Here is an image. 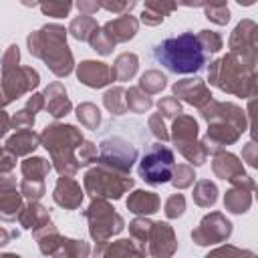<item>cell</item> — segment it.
<instances>
[{
	"instance_id": "cell-1",
	"label": "cell",
	"mask_w": 258,
	"mask_h": 258,
	"mask_svg": "<svg viewBox=\"0 0 258 258\" xmlns=\"http://www.w3.org/2000/svg\"><path fill=\"white\" fill-rule=\"evenodd\" d=\"M153 54L159 64L175 75H191L206 64V54L194 32H181L177 36L161 40L155 46Z\"/></svg>"
},
{
	"instance_id": "cell-2",
	"label": "cell",
	"mask_w": 258,
	"mask_h": 258,
	"mask_svg": "<svg viewBox=\"0 0 258 258\" xmlns=\"http://www.w3.org/2000/svg\"><path fill=\"white\" fill-rule=\"evenodd\" d=\"M30 54L42 58L56 77H67L73 71V54L67 46V30L58 24H46L28 36Z\"/></svg>"
},
{
	"instance_id": "cell-3",
	"label": "cell",
	"mask_w": 258,
	"mask_h": 258,
	"mask_svg": "<svg viewBox=\"0 0 258 258\" xmlns=\"http://www.w3.org/2000/svg\"><path fill=\"white\" fill-rule=\"evenodd\" d=\"M40 141L50 151L54 169L60 175L77 173L81 165H79V159L75 157V149L83 143V133L77 127L64 125V123L46 125L44 131L40 133Z\"/></svg>"
},
{
	"instance_id": "cell-4",
	"label": "cell",
	"mask_w": 258,
	"mask_h": 258,
	"mask_svg": "<svg viewBox=\"0 0 258 258\" xmlns=\"http://www.w3.org/2000/svg\"><path fill=\"white\" fill-rule=\"evenodd\" d=\"M254 62L236 54H226L210 67V83L226 93L246 97L254 93Z\"/></svg>"
},
{
	"instance_id": "cell-5",
	"label": "cell",
	"mask_w": 258,
	"mask_h": 258,
	"mask_svg": "<svg viewBox=\"0 0 258 258\" xmlns=\"http://www.w3.org/2000/svg\"><path fill=\"white\" fill-rule=\"evenodd\" d=\"M129 187H133V179L121 175L109 167H93L85 173V189L97 200H119Z\"/></svg>"
},
{
	"instance_id": "cell-6",
	"label": "cell",
	"mask_w": 258,
	"mask_h": 258,
	"mask_svg": "<svg viewBox=\"0 0 258 258\" xmlns=\"http://www.w3.org/2000/svg\"><path fill=\"white\" fill-rule=\"evenodd\" d=\"M173 151L161 143L149 145L139 161V177L149 185H159L171 179L173 173Z\"/></svg>"
},
{
	"instance_id": "cell-7",
	"label": "cell",
	"mask_w": 258,
	"mask_h": 258,
	"mask_svg": "<svg viewBox=\"0 0 258 258\" xmlns=\"http://www.w3.org/2000/svg\"><path fill=\"white\" fill-rule=\"evenodd\" d=\"M85 218L89 220V232L97 244H105L111 236L123 230V218L111 208L105 200H93L91 206L85 210Z\"/></svg>"
},
{
	"instance_id": "cell-8",
	"label": "cell",
	"mask_w": 258,
	"mask_h": 258,
	"mask_svg": "<svg viewBox=\"0 0 258 258\" xmlns=\"http://www.w3.org/2000/svg\"><path fill=\"white\" fill-rule=\"evenodd\" d=\"M137 159V149L127 139L115 135L107 137L99 145V161L103 167H109L121 175H129L133 161Z\"/></svg>"
},
{
	"instance_id": "cell-9",
	"label": "cell",
	"mask_w": 258,
	"mask_h": 258,
	"mask_svg": "<svg viewBox=\"0 0 258 258\" xmlns=\"http://www.w3.org/2000/svg\"><path fill=\"white\" fill-rule=\"evenodd\" d=\"M40 252L52 258H87L89 254V244L83 240H71L58 236L56 228H50L42 234L36 236Z\"/></svg>"
},
{
	"instance_id": "cell-10",
	"label": "cell",
	"mask_w": 258,
	"mask_h": 258,
	"mask_svg": "<svg viewBox=\"0 0 258 258\" xmlns=\"http://www.w3.org/2000/svg\"><path fill=\"white\" fill-rule=\"evenodd\" d=\"M40 83V77L34 69L30 67H14L2 73V93L6 97V101H14L20 99L24 93L32 91L36 85Z\"/></svg>"
},
{
	"instance_id": "cell-11",
	"label": "cell",
	"mask_w": 258,
	"mask_h": 258,
	"mask_svg": "<svg viewBox=\"0 0 258 258\" xmlns=\"http://www.w3.org/2000/svg\"><path fill=\"white\" fill-rule=\"evenodd\" d=\"M230 234H232V224L222 214L214 212L200 222V226L191 232V238L196 244L208 246V244H216V242L226 240Z\"/></svg>"
},
{
	"instance_id": "cell-12",
	"label": "cell",
	"mask_w": 258,
	"mask_h": 258,
	"mask_svg": "<svg viewBox=\"0 0 258 258\" xmlns=\"http://www.w3.org/2000/svg\"><path fill=\"white\" fill-rule=\"evenodd\" d=\"M232 54H240L246 60H256V24L252 20H242L230 38Z\"/></svg>"
},
{
	"instance_id": "cell-13",
	"label": "cell",
	"mask_w": 258,
	"mask_h": 258,
	"mask_svg": "<svg viewBox=\"0 0 258 258\" xmlns=\"http://www.w3.org/2000/svg\"><path fill=\"white\" fill-rule=\"evenodd\" d=\"M147 242H149V254L155 258H169L177 248L175 234H173L171 226L165 222H153L151 224Z\"/></svg>"
},
{
	"instance_id": "cell-14",
	"label": "cell",
	"mask_w": 258,
	"mask_h": 258,
	"mask_svg": "<svg viewBox=\"0 0 258 258\" xmlns=\"http://www.w3.org/2000/svg\"><path fill=\"white\" fill-rule=\"evenodd\" d=\"M22 210V198L16 191V181L10 173H0V218L10 222Z\"/></svg>"
},
{
	"instance_id": "cell-15",
	"label": "cell",
	"mask_w": 258,
	"mask_h": 258,
	"mask_svg": "<svg viewBox=\"0 0 258 258\" xmlns=\"http://www.w3.org/2000/svg\"><path fill=\"white\" fill-rule=\"evenodd\" d=\"M77 77L83 85H87L91 89H101L113 81L111 67L105 62H97V60H83L77 67Z\"/></svg>"
},
{
	"instance_id": "cell-16",
	"label": "cell",
	"mask_w": 258,
	"mask_h": 258,
	"mask_svg": "<svg viewBox=\"0 0 258 258\" xmlns=\"http://www.w3.org/2000/svg\"><path fill=\"white\" fill-rule=\"evenodd\" d=\"M173 93L177 97H181L185 103L196 105L200 109L206 107V103L212 101V93L208 91V87L204 85L202 79H185L173 85Z\"/></svg>"
},
{
	"instance_id": "cell-17",
	"label": "cell",
	"mask_w": 258,
	"mask_h": 258,
	"mask_svg": "<svg viewBox=\"0 0 258 258\" xmlns=\"http://www.w3.org/2000/svg\"><path fill=\"white\" fill-rule=\"evenodd\" d=\"M18 220H20V224H22L24 228L32 230L34 238H36L38 234H42V232L54 228V224H52L50 218H48L46 208L40 206V204H36V202H30L26 208H22L20 214H18Z\"/></svg>"
},
{
	"instance_id": "cell-18",
	"label": "cell",
	"mask_w": 258,
	"mask_h": 258,
	"mask_svg": "<svg viewBox=\"0 0 258 258\" xmlns=\"http://www.w3.org/2000/svg\"><path fill=\"white\" fill-rule=\"evenodd\" d=\"M212 165H214V171H216L218 177L228 179V181H232L234 185H242V183L250 181V177L244 175L242 163H240L238 157L232 155V153H218Z\"/></svg>"
},
{
	"instance_id": "cell-19",
	"label": "cell",
	"mask_w": 258,
	"mask_h": 258,
	"mask_svg": "<svg viewBox=\"0 0 258 258\" xmlns=\"http://www.w3.org/2000/svg\"><path fill=\"white\" fill-rule=\"evenodd\" d=\"M137 26H139V22H137L135 16H131V14H121V16H117V18L109 20L101 30H103V34H105L113 44H117V42H125V40H129V38H133L135 32H137Z\"/></svg>"
},
{
	"instance_id": "cell-20",
	"label": "cell",
	"mask_w": 258,
	"mask_h": 258,
	"mask_svg": "<svg viewBox=\"0 0 258 258\" xmlns=\"http://www.w3.org/2000/svg\"><path fill=\"white\" fill-rule=\"evenodd\" d=\"M52 198L64 210H77L81 206V202H83V191H81V185L73 177L62 175V177H58V181L54 185Z\"/></svg>"
},
{
	"instance_id": "cell-21",
	"label": "cell",
	"mask_w": 258,
	"mask_h": 258,
	"mask_svg": "<svg viewBox=\"0 0 258 258\" xmlns=\"http://www.w3.org/2000/svg\"><path fill=\"white\" fill-rule=\"evenodd\" d=\"M145 248H141L135 240H117L111 244H99V248H95V254L101 258H143L145 256Z\"/></svg>"
},
{
	"instance_id": "cell-22",
	"label": "cell",
	"mask_w": 258,
	"mask_h": 258,
	"mask_svg": "<svg viewBox=\"0 0 258 258\" xmlns=\"http://www.w3.org/2000/svg\"><path fill=\"white\" fill-rule=\"evenodd\" d=\"M44 99H46V111L52 117H64L71 111V101L67 97V91L60 83H52L46 87L44 91Z\"/></svg>"
},
{
	"instance_id": "cell-23",
	"label": "cell",
	"mask_w": 258,
	"mask_h": 258,
	"mask_svg": "<svg viewBox=\"0 0 258 258\" xmlns=\"http://www.w3.org/2000/svg\"><path fill=\"white\" fill-rule=\"evenodd\" d=\"M38 141H40V135H36L32 129H22V131H16L6 141L4 149H8L12 155H28L38 147Z\"/></svg>"
},
{
	"instance_id": "cell-24",
	"label": "cell",
	"mask_w": 258,
	"mask_h": 258,
	"mask_svg": "<svg viewBox=\"0 0 258 258\" xmlns=\"http://www.w3.org/2000/svg\"><path fill=\"white\" fill-rule=\"evenodd\" d=\"M127 208L133 214H155L159 210V198L153 191L135 189L127 200Z\"/></svg>"
},
{
	"instance_id": "cell-25",
	"label": "cell",
	"mask_w": 258,
	"mask_h": 258,
	"mask_svg": "<svg viewBox=\"0 0 258 258\" xmlns=\"http://www.w3.org/2000/svg\"><path fill=\"white\" fill-rule=\"evenodd\" d=\"M196 135H198V123H196V119L194 117H187V115H177V119L173 121V133H171L175 145L196 141Z\"/></svg>"
},
{
	"instance_id": "cell-26",
	"label": "cell",
	"mask_w": 258,
	"mask_h": 258,
	"mask_svg": "<svg viewBox=\"0 0 258 258\" xmlns=\"http://www.w3.org/2000/svg\"><path fill=\"white\" fill-rule=\"evenodd\" d=\"M175 8H177V4H173V2H145L141 22H145L147 26H155V24L163 22V18Z\"/></svg>"
},
{
	"instance_id": "cell-27",
	"label": "cell",
	"mask_w": 258,
	"mask_h": 258,
	"mask_svg": "<svg viewBox=\"0 0 258 258\" xmlns=\"http://www.w3.org/2000/svg\"><path fill=\"white\" fill-rule=\"evenodd\" d=\"M137 73V56L133 52H123L117 56L115 64L111 67L113 81H129Z\"/></svg>"
},
{
	"instance_id": "cell-28",
	"label": "cell",
	"mask_w": 258,
	"mask_h": 258,
	"mask_svg": "<svg viewBox=\"0 0 258 258\" xmlns=\"http://www.w3.org/2000/svg\"><path fill=\"white\" fill-rule=\"evenodd\" d=\"M97 30H99L97 20H95L93 16H85V14H81L79 18H75V20L69 24V32H71L77 40H83V42H89Z\"/></svg>"
},
{
	"instance_id": "cell-29",
	"label": "cell",
	"mask_w": 258,
	"mask_h": 258,
	"mask_svg": "<svg viewBox=\"0 0 258 258\" xmlns=\"http://www.w3.org/2000/svg\"><path fill=\"white\" fill-rule=\"evenodd\" d=\"M50 167L52 165L44 157H28L20 165V169L24 173V179H42V181H44V175H48Z\"/></svg>"
},
{
	"instance_id": "cell-30",
	"label": "cell",
	"mask_w": 258,
	"mask_h": 258,
	"mask_svg": "<svg viewBox=\"0 0 258 258\" xmlns=\"http://www.w3.org/2000/svg\"><path fill=\"white\" fill-rule=\"evenodd\" d=\"M224 206H226L230 212H234V214H244V212L248 210V206H250V194H248L246 189H242V185H234V187L226 194Z\"/></svg>"
},
{
	"instance_id": "cell-31",
	"label": "cell",
	"mask_w": 258,
	"mask_h": 258,
	"mask_svg": "<svg viewBox=\"0 0 258 258\" xmlns=\"http://www.w3.org/2000/svg\"><path fill=\"white\" fill-rule=\"evenodd\" d=\"M216 200H218V187H216V183H212L208 179H202V181L196 183V187H194V202L198 206L210 208V206L216 204Z\"/></svg>"
},
{
	"instance_id": "cell-32",
	"label": "cell",
	"mask_w": 258,
	"mask_h": 258,
	"mask_svg": "<svg viewBox=\"0 0 258 258\" xmlns=\"http://www.w3.org/2000/svg\"><path fill=\"white\" fill-rule=\"evenodd\" d=\"M125 103H127V109L133 111V113H145L153 105V101L145 93H141L139 87H133V89L125 91Z\"/></svg>"
},
{
	"instance_id": "cell-33",
	"label": "cell",
	"mask_w": 258,
	"mask_h": 258,
	"mask_svg": "<svg viewBox=\"0 0 258 258\" xmlns=\"http://www.w3.org/2000/svg\"><path fill=\"white\" fill-rule=\"evenodd\" d=\"M125 89L123 87H115V89H109L107 93H105V97H103V101H105V107L111 111V113H115V115H123L125 111H127V103H125Z\"/></svg>"
},
{
	"instance_id": "cell-34",
	"label": "cell",
	"mask_w": 258,
	"mask_h": 258,
	"mask_svg": "<svg viewBox=\"0 0 258 258\" xmlns=\"http://www.w3.org/2000/svg\"><path fill=\"white\" fill-rule=\"evenodd\" d=\"M165 75H161L159 71H147L141 81H139V89L145 91V95H153V93H159L163 87H165Z\"/></svg>"
},
{
	"instance_id": "cell-35",
	"label": "cell",
	"mask_w": 258,
	"mask_h": 258,
	"mask_svg": "<svg viewBox=\"0 0 258 258\" xmlns=\"http://www.w3.org/2000/svg\"><path fill=\"white\" fill-rule=\"evenodd\" d=\"M77 117H79V121H81L87 129H95V131H97V127H99V123H101V113H99V109H97L93 103H83V105H79Z\"/></svg>"
},
{
	"instance_id": "cell-36",
	"label": "cell",
	"mask_w": 258,
	"mask_h": 258,
	"mask_svg": "<svg viewBox=\"0 0 258 258\" xmlns=\"http://www.w3.org/2000/svg\"><path fill=\"white\" fill-rule=\"evenodd\" d=\"M181 153H183V157H187V161H191L194 165H202L204 161H206V149H204V145L202 143H196V141H189V143H179V145H175Z\"/></svg>"
},
{
	"instance_id": "cell-37",
	"label": "cell",
	"mask_w": 258,
	"mask_h": 258,
	"mask_svg": "<svg viewBox=\"0 0 258 258\" xmlns=\"http://www.w3.org/2000/svg\"><path fill=\"white\" fill-rule=\"evenodd\" d=\"M151 224H153V222H149V220H145V218H135V220L129 224V232H131V236L135 238V242H137L141 248H145V244H147Z\"/></svg>"
},
{
	"instance_id": "cell-38",
	"label": "cell",
	"mask_w": 258,
	"mask_h": 258,
	"mask_svg": "<svg viewBox=\"0 0 258 258\" xmlns=\"http://www.w3.org/2000/svg\"><path fill=\"white\" fill-rule=\"evenodd\" d=\"M196 179V173L189 165H173V173H171V183L177 187V189H183L187 185H191Z\"/></svg>"
},
{
	"instance_id": "cell-39",
	"label": "cell",
	"mask_w": 258,
	"mask_h": 258,
	"mask_svg": "<svg viewBox=\"0 0 258 258\" xmlns=\"http://www.w3.org/2000/svg\"><path fill=\"white\" fill-rule=\"evenodd\" d=\"M206 18L216 22V24H226L230 20V10L226 2H216V4H206Z\"/></svg>"
},
{
	"instance_id": "cell-40",
	"label": "cell",
	"mask_w": 258,
	"mask_h": 258,
	"mask_svg": "<svg viewBox=\"0 0 258 258\" xmlns=\"http://www.w3.org/2000/svg\"><path fill=\"white\" fill-rule=\"evenodd\" d=\"M196 38H198V42H200V46H202L204 54H206V52H218V50L222 48V38H220V34H218V32L202 30Z\"/></svg>"
},
{
	"instance_id": "cell-41",
	"label": "cell",
	"mask_w": 258,
	"mask_h": 258,
	"mask_svg": "<svg viewBox=\"0 0 258 258\" xmlns=\"http://www.w3.org/2000/svg\"><path fill=\"white\" fill-rule=\"evenodd\" d=\"M20 194L26 196L30 202H36L44 196V181L42 179H22Z\"/></svg>"
},
{
	"instance_id": "cell-42",
	"label": "cell",
	"mask_w": 258,
	"mask_h": 258,
	"mask_svg": "<svg viewBox=\"0 0 258 258\" xmlns=\"http://www.w3.org/2000/svg\"><path fill=\"white\" fill-rule=\"evenodd\" d=\"M206 258H254L252 252H242L234 246H222V248H216L214 252H210Z\"/></svg>"
},
{
	"instance_id": "cell-43",
	"label": "cell",
	"mask_w": 258,
	"mask_h": 258,
	"mask_svg": "<svg viewBox=\"0 0 258 258\" xmlns=\"http://www.w3.org/2000/svg\"><path fill=\"white\" fill-rule=\"evenodd\" d=\"M185 210V200L181 194H173L167 202H165V216L167 218H179Z\"/></svg>"
},
{
	"instance_id": "cell-44",
	"label": "cell",
	"mask_w": 258,
	"mask_h": 258,
	"mask_svg": "<svg viewBox=\"0 0 258 258\" xmlns=\"http://www.w3.org/2000/svg\"><path fill=\"white\" fill-rule=\"evenodd\" d=\"M73 8L71 2H48V4H40V10L48 16H54V18H62L69 14V10Z\"/></svg>"
},
{
	"instance_id": "cell-45",
	"label": "cell",
	"mask_w": 258,
	"mask_h": 258,
	"mask_svg": "<svg viewBox=\"0 0 258 258\" xmlns=\"http://www.w3.org/2000/svg\"><path fill=\"white\" fill-rule=\"evenodd\" d=\"M89 44H91L97 52H101V54H109V52L113 50V46H115V44H113V42L103 34V30H101V28L93 34V38L89 40Z\"/></svg>"
},
{
	"instance_id": "cell-46",
	"label": "cell",
	"mask_w": 258,
	"mask_h": 258,
	"mask_svg": "<svg viewBox=\"0 0 258 258\" xmlns=\"http://www.w3.org/2000/svg\"><path fill=\"white\" fill-rule=\"evenodd\" d=\"M165 115V117H175V115H181V105L175 97H165L159 101V115Z\"/></svg>"
},
{
	"instance_id": "cell-47",
	"label": "cell",
	"mask_w": 258,
	"mask_h": 258,
	"mask_svg": "<svg viewBox=\"0 0 258 258\" xmlns=\"http://www.w3.org/2000/svg\"><path fill=\"white\" fill-rule=\"evenodd\" d=\"M10 123H12V127L18 129V131H22V129H30V127L34 125V115H32L30 111L22 109V111H18V113L10 119Z\"/></svg>"
},
{
	"instance_id": "cell-48",
	"label": "cell",
	"mask_w": 258,
	"mask_h": 258,
	"mask_svg": "<svg viewBox=\"0 0 258 258\" xmlns=\"http://www.w3.org/2000/svg\"><path fill=\"white\" fill-rule=\"evenodd\" d=\"M95 159H97V145H93L91 141H83L79 151V165H89Z\"/></svg>"
},
{
	"instance_id": "cell-49",
	"label": "cell",
	"mask_w": 258,
	"mask_h": 258,
	"mask_svg": "<svg viewBox=\"0 0 258 258\" xmlns=\"http://www.w3.org/2000/svg\"><path fill=\"white\" fill-rule=\"evenodd\" d=\"M18 60H20V50H18L16 44H10L8 50H6L4 56H2V73L8 71V69L18 67Z\"/></svg>"
},
{
	"instance_id": "cell-50",
	"label": "cell",
	"mask_w": 258,
	"mask_h": 258,
	"mask_svg": "<svg viewBox=\"0 0 258 258\" xmlns=\"http://www.w3.org/2000/svg\"><path fill=\"white\" fill-rule=\"evenodd\" d=\"M149 129H151V133H153L157 139H161V141H167V139H169V135H167V131H165V127H163L161 115H151V117H149Z\"/></svg>"
},
{
	"instance_id": "cell-51",
	"label": "cell",
	"mask_w": 258,
	"mask_h": 258,
	"mask_svg": "<svg viewBox=\"0 0 258 258\" xmlns=\"http://www.w3.org/2000/svg\"><path fill=\"white\" fill-rule=\"evenodd\" d=\"M14 165H16V155H12L8 149H0V173H10Z\"/></svg>"
},
{
	"instance_id": "cell-52",
	"label": "cell",
	"mask_w": 258,
	"mask_h": 258,
	"mask_svg": "<svg viewBox=\"0 0 258 258\" xmlns=\"http://www.w3.org/2000/svg\"><path fill=\"white\" fill-rule=\"evenodd\" d=\"M99 8H105L109 12H131L135 8V2H105V4H99Z\"/></svg>"
},
{
	"instance_id": "cell-53",
	"label": "cell",
	"mask_w": 258,
	"mask_h": 258,
	"mask_svg": "<svg viewBox=\"0 0 258 258\" xmlns=\"http://www.w3.org/2000/svg\"><path fill=\"white\" fill-rule=\"evenodd\" d=\"M44 107V95H32L30 99H28V103H26V111H30L32 115L36 113V111H40Z\"/></svg>"
},
{
	"instance_id": "cell-54",
	"label": "cell",
	"mask_w": 258,
	"mask_h": 258,
	"mask_svg": "<svg viewBox=\"0 0 258 258\" xmlns=\"http://www.w3.org/2000/svg\"><path fill=\"white\" fill-rule=\"evenodd\" d=\"M77 8H79L85 16H93V14L99 10V4H97V2H77Z\"/></svg>"
},
{
	"instance_id": "cell-55",
	"label": "cell",
	"mask_w": 258,
	"mask_h": 258,
	"mask_svg": "<svg viewBox=\"0 0 258 258\" xmlns=\"http://www.w3.org/2000/svg\"><path fill=\"white\" fill-rule=\"evenodd\" d=\"M14 238H18V232H16V230H6V228L0 226V246L8 244V242L14 240Z\"/></svg>"
},
{
	"instance_id": "cell-56",
	"label": "cell",
	"mask_w": 258,
	"mask_h": 258,
	"mask_svg": "<svg viewBox=\"0 0 258 258\" xmlns=\"http://www.w3.org/2000/svg\"><path fill=\"white\" fill-rule=\"evenodd\" d=\"M8 129H10V117L0 109V137H4Z\"/></svg>"
},
{
	"instance_id": "cell-57",
	"label": "cell",
	"mask_w": 258,
	"mask_h": 258,
	"mask_svg": "<svg viewBox=\"0 0 258 258\" xmlns=\"http://www.w3.org/2000/svg\"><path fill=\"white\" fill-rule=\"evenodd\" d=\"M6 103H8V101H6V97H4V93H2V89H0V109H2Z\"/></svg>"
},
{
	"instance_id": "cell-58",
	"label": "cell",
	"mask_w": 258,
	"mask_h": 258,
	"mask_svg": "<svg viewBox=\"0 0 258 258\" xmlns=\"http://www.w3.org/2000/svg\"><path fill=\"white\" fill-rule=\"evenodd\" d=\"M0 258H20L18 254H0Z\"/></svg>"
}]
</instances>
